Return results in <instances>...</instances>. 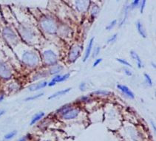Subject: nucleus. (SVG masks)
I'll use <instances>...</instances> for the list:
<instances>
[{"instance_id": "1", "label": "nucleus", "mask_w": 156, "mask_h": 141, "mask_svg": "<svg viewBox=\"0 0 156 141\" xmlns=\"http://www.w3.org/2000/svg\"><path fill=\"white\" fill-rule=\"evenodd\" d=\"M40 26L45 32L49 34H55L59 29L56 21L48 17H45L41 20Z\"/></svg>"}, {"instance_id": "2", "label": "nucleus", "mask_w": 156, "mask_h": 141, "mask_svg": "<svg viewBox=\"0 0 156 141\" xmlns=\"http://www.w3.org/2000/svg\"><path fill=\"white\" fill-rule=\"evenodd\" d=\"M22 61L25 65L30 67H36L39 63V57L36 53L25 52L22 55Z\"/></svg>"}, {"instance_id": "3", "label": "nucleus", "mask_w": 156, "mask_h": 141, "mask_svg": "<svg viewBox=\"0 0 156 141\" xmlns=\"http://www.w3.org/2000/svg\"><path fill=\"white\" fill-rule=\"evenodd\" d=\"M42 58L45 64L48 66H54L57 64L58 57L56 53L50 50H46L42 54Z\"/></svg>"}, {"instance_id": "4", "label": "nucleus", "mask_w": 156, "mask_h": 141, "mask_svg": "<svg viewBox=\"0 0 156 141\" xmlns=\"http://www.w3.org/2000/svg\"><path fill=\"white\" fill-rule=\"evenodd\" d=\"M2 36H3L5 40L11 45L15 44L18 40L16 34L14 33V31L11 27H6L5 29H3Z\"/></svg>"}, {"instance_id": "5", "label": "nucleus", "mask_w": 156, "mask_h": 141, "mask_svg": "<svg viewBox=\"0 0 156 141\" xmlns=\"http://www.w3.org/2000/svg\"><path fill=\"white\" fill-rule=\"evenodd\" d=\"M80 113V109L78 108H71L69 107L65 111L61 112L62 114V117L65 120H71L74 119L76 117L79 115Z\"/></svg>"}, {"instance_id": "6", "label": "nucleus", "mask_w": 156, "mask_h": 141, "mask_svg": "<svg viewBox=\"0 0 156 141\" xmlns=\"http://www.w3.org/2000/svg\"><path fill=\"white\" fill-rule=\"evenodd\" d=\"M82 49V46L79 44L73 45L72 47L70 48V52H69V56H68V59L70 62L76 61V59L80 56Z\"/></svg>"}, {"instance_id": "7", "label": "nucleus", "mask_w": 156, "mask_h": 141, "mask_svg": "<svg viewBox=\"0 0 156 141\" xmlns=\"http://www.w3.org/2000/svg\"><path fill=\"white\" fill-rule=\"evenodd\" d=\"M19 33L20 35L22 36L24 39H25L26 42H30V41L32 40L33 39L34 34L33 31L30 29V28L26 27L25 26H22L19 28Z\"/></svg>"}, {"instance_id": "8", "label": "nucleus", "mask_w": 156, "mask_h": 141, "mask_svg": "<svg viewBox=\"0 0 156 141\" xmlns=\"http://www.w3.org/2000/svg\"><path fill=\"white\" fill-rule=\"evenodd\" d=\"M12 75L11 69L8 65L3 62L0 61V77L4 79H9Z\"/></svg>"}, {"instance_id": "9", "label": "nucleus", "mask_w": 156, "mask_h": 141, "mask_svg": "<svg viewBox=\"0 0 156 141\" xmlns=\"http://www.w3.org/2000/svg\"><path fill=\"white\" fill-rule=\"evenodd\" d=\"M117 88L120 90L121 92L125 95L126 96H127L128 98H130V99H134L135 98V95L134 93L127 87V86L124 85H121V84H118L117 85Z\"/></svg>"}, {"instance_id": "10", "label": "nucleus", "mask_w": 156, "mask_h": 141, "mask_svg": "<svg viewBox=\"0 0 156 141\" xmlns=\"http://www.w3.org/2000/svg\"><path fill=\"white\" fill-rule=\"evenodd\" d=\"M48 86V82L47 81H42V82L36 83V84H33L32 85L29 86L28 89L30 92H35L38 91L39 90H42V89L45 88V87Z\"/></svg>"}, {"instance_id": "11", "label": "nucleus", "mask_w": 156, "mask_h": 141, "mask_svg": "<svg viewBox=\"0 0 156 141\" xmlns=\"http://www.w3.org/2000/svg\"><path fill=\"white\" fill-rule=\"evenodd\" d=\"M89 1H76V7L80 12L87 11L89 8Z\"/></svg>"}, {"instance_id": "12", "label": "nucleus", "mask_w": 156, "mask_h": 141, "mask_svg": "<svg viewBox=\"0 0 156 141\" xmlns=\"http://www.w3.org/2000/svg\"><path fill=\"white\" fill-rule=\"evenodd\" d=\"M94 39H95V38H94V37H92L91 39H90V42H89L88 46H87V47L86 52H85L84 58V59H83V61H84V62H85L87 60V59H89V56H90V53H91L92 48H93V42H94Z\"/></svg>"}, {"instance_id": "13", "label": "nucleus", "mask_w": 156, "mask_h": 141, "mask_svg": "<svg viewBox=\"0 0 156 141\" xmlns=\"http://www.w3.org/2000/svg\"><path fill=\"white\" fill-rule=\"evenodd\" d=\"M70 90H71V88H67V89H65V90H61V91L56 92H55L54 94H53V95H51L50 96L49 98H48V99L51 100V99H53V98H58V97H59V96H62V95H66L67 93L69 92H70Z\"/></svg>"}, {"instance_id": "14", "label": "nucleus", "mask_w": 156, "mask_h": 141, "mask_svg": "<svg viewBox=\"0 0 156 141\" xmlns=\"http://www.w3.org/2000/svg\"><path fill=\"white\" fill-rule=\"evenodd\" d=\"M136 27H137L138 32L139 33V34L141 35L143 38H147V33H146V30L140 21H138V22H136Z\"/></svg>"}, {"instance_id": "15", "label": "nucleus", "mask_w": 156, "mask_h": 141, "mask_svg": "<svg viewBox=\"0 0 156 141\" xmlns=\"http://www.w3.org/2000/svg\"><path fill=\"white\" fill-rule=\"evenodd\" d=\"M130 56H132V58H133V59H135V60L137 61V65H138V67L139 69H141V67H142V61H141V59H140L139 56L137 54V53H135V52L134 51H130Z\"/></svg>"}, {"instance_id": "16", "label": "nucleus", "mask_w": 156, "mask_h": 141, "mask_svg": "<svg viewBox=\"0 0 156 141\" xmlns=\"http://www.w3.org/2000/svg\"><path fill=\"white\" fill-rule=\"evenodd\" d=\"M62 70H63V67H62V65H57V64H56V65L54 66H52V67H51L50 70V73L51 75L58 74V73H60Z\"/></svg>"}, {"instance_id": "17", "label": "nucleus", "mask_w": 156, "mask_h": 141, "mask_svg": "<svg viewBox=\"0 0 156 141\" xmlns=\"http://www.w3.org/2000/svg\"><path fill=\"white\" fill-rule=\"evenodd\" d=\"M45 116V113L44 112H39V113L36 114V115H34L32 118V121L30 122V125H33V124L36 123V122H38L39 121H40L43 117Z\"/></svg>"}, {"instance_id": "18", "label": "nucleus", "mask_w": 156, "mask_h": 141, "mask_svg": "<svg viewBox=\"0 0 156 141\" xmlns=\"http://www.w3.org/2000/svg\"><path fill=\"white\" fill-rule=\"evenodd\" d=\"M61 77H62L61 75H57L54 76L53 79L50 81V82L48 83V86H49V87H53V86H55L56 84H57V83H59V81H60V79H61Z\"/></svg>"}, {"instance_id": "19", "label": "nucleus", "mask_w": 156, "mask_h": 141, "mask_svg": "<svg viewBox=\"0 0 156 141\" xmlns=\"http://www.w3.org/2000/svg\"><path fill=\"white\" fill-rule=\"evenodd\" d=\"M130 6H126L125 7V9H124V18H123L122 21H121V22L120 24V27L122 26L124 24V22H126V19H127V15H128V12H129V9H130Z\"/></svg>"}, {"instance_id": "20", "label": "nucleus", "mask_w": 156, "mask_h": 141, "mask_svg": "<svg viewBox=\"0 0 156 141\" xmlns=\"http://www.w3.org/2000/svg\"><path fill=\"white\" fill-rule=\"evenodd\" d=\"M43 95H44V93H39V94H37V95H33V96L28 97V98H25V101H33V100H36V99H38V98L42 97Z\"/></svg>"}, {"instance_id": "21", "label": "nucleus", "mask_w": 156, "mask_h": 141, "mask_svg": "<svg viewBox=\"0 0 156 141\" xmlns=\"http://www.w3.org/2000/svg\"><path fill=\"white\" fill-rule=\"evenodd\" d=\"M99 7H97L96 5H94L91 10V16L93 19H94V18H96V16L98 15V13H99Z\"/></svg>"}, {"instance_id": "22", "label": "nucleus", "mask_w": 156, "mask_h": 141, "mask_svg": "<svg viewBox=\"0 0 156 141\" xmlns=\"http://www.w3.org/2000/svg\"><path fill=\"white\" fill-rule=\"evenodd\" d=\"M144 78H145V81L147 85L150 86V87H152V81L150 76L147 73H144Z\"/></svg>"}, {"instance_id": "23", "label": "nucleus", "mask_w": 156, "mask_h": 141, "mask_svg": "<svg viewBox=\"0 0 156 141\" xmlns=\"http://www.w3.org/2000/svg\"><path fill=\"white\" fill-rule=\"evenodd\" d=\"M93 94L99 95H107L110 94V92L106 91V90H97V91L94 92Z\"/></svg>"}, {"instance_id": "24", "label": "nucleus", "mask_w": 156, "mask_h": 141, "mask_svg": "<svg viewBox=\"0 0 156 141\" xmlns=\"http://www.w3.org/2000/svg\"><path fill=\"white\" fill-rule=\"evenodd\" d=\"M16 132H17L16 131L14 130V131H13V132H11L10 133L7 134V135H5V139H6V140L11 139V138H13L16 135Z\"/></svg>"}, {"instance_id": "25", "label": "nucleus", "mask_w": 156, "mask_h": 141, "mask_svg": "<svg viewBox=\"0 0 156 141\" xmlns=\"http://www.w3.org/2000/svg\"><path fill=\"white\" fill-rule=\"evenodd\" d=\"M116 23H117V20H116V19H115V20H113V22H110V23L109 24V25H107V26L106 27V30H112L115 26H116Z\"/></svg>"}, {"instance_id": "26", "label": "nucleus", "mask_w": 156, "mask_h": 141, "mask_svg": "<svg viewBox=\"0 0 156 141\" xmlns=\"http://www.w3.org/2000/svg\"><path fill=\"white\" fill-rule=\"evenodd\" d=\"M9 89L12 92L17 91V90H19V86H18V84H14V83H13V84H11V85H10Z\"/></svg>"}, {"instance_id": "27", "label": "nucleus", "mask_w": 156, "mask_h": 141, "mask_svg": "<svg viewBox=\"0 0 156 141\" xmlns=\"http://www.w3.org/2000/svg\"><path fill=\"white\" fill-rule=\"evenodd\" d=\"M117 61L118 62H120L121 64H124V65L127 66V67H132V66L130 65V63H129L128 61H127L124 60V59H117Z\"/></svg>"}, {"instance_id": "28", "label": "nucleus", "mask_w": 156, "mask_h": 141, "mask_svg": "<svg viewBox=\"0 0 156 141\" xmlns=\"http://www.w3.org/2000/svg\"><path fill=\"white\" fill-rule=\"evenodd\" d=\"M140 3V1L139 0H135V1H133V2H132L131 5L130 6V8H135V7H138V5H139Z\"/></svg>"}, {"instance_id": "29", "label": "nucleus", "mask_w": 156, "mask_h": 141, "mask_svg": "<svg viewBox=\"0 0 156 141\" xmlns=\"http://www.w3.org/2000/svg\"><path fill=\"white\" fill-rule=\"evenodd\" d=\"M117 36H118V34H116H116L113 35V36H111V38L108 39V41H107V43L110 44V43H111V42H115V41L116 40V39H117Z\"/></svg>"}, {"instance_id": "30", "label": "nucleus", "mask_w": 156, "mask_h": 141, "mask_svg": "<svg viewBox=\"0 0 156 141\" xmlns=\"http://www.w3.org/2000/svg\"><path fill=\"white\" fill-rule=\"evenodd\" d=\"M85 88H86V83L85 82H82L79 85V89H80L81 91H84Z\"/></svg>"}, {"instance_id": "31", "label": "nucleus", "mask_w": 156, "mask_h": 141, "mask_svg": "<svg viewBox=\"0 0 156 141\" xmlns=\"http://www.w3.org/2000/svg\"><path fill=\"white\" fill-rule=\"evenodd\" d=\"M102 61V59H96V61H95V62H94V64H93V67H97L98 65H99V64H100L101 62Z\"/></svg>"}, {"instance_id": "32", "label": "nucleus", "mask_w": 156, "mask_h": 141, "mask_svg": "<svg viewBox=\"0 0 156 141\" xmlns=\"http://www.w3.org/2000/svg\"><path fill=\"white\" fill-rule=\"evenodd\" d=\"M146 2H147V1H146V0H144V1H142V2H141V13H142L144 12V8H145Z\"/></svg>"}, {"instance_id": "33", "label": "nucleus", "mask_w": 156, "mask_h": 141, "mask_svg": "<svg viewBox=\"0 0 156 141\" xmlns=\"http://www.w3.org/2000/svg\"><path fill=\"white\" fill-rule=\"evenodd\" d=\"M100 47H97V48L96 49V50L94 51V53H93V57H96V56H98V55L99 54V53H100Z\"/></svg>"}, {"instance_id": "34", "label": "nucleus", "mask_w": 156, "mask_h": 141, "mask_svg": "<svg viewBox=\"0 0 156 141\" xmlns=\"http://www.w3.org/2000/svg\"><path fill=\"white\" fill-rule=\"evenodd\" d=\"M124 73L127 76H132V73L130 72V70H127V69H124Z\"/></svg>"}, {"instance_id": "35", "label": "nucleus", "mask_w": 156, "mask_h": 141, "mask_svg": "<svg viewBox=\"0 0 156 141\" xmlns=\"http://www.w3.org/2000/svg\"><path fill=\"white\" fill-rule=\"evenodd\" d=\"M28 136L27 135V136H25L22 138H21L19 141H28Z\"/></svg>"}, {"instance_id": "36", "label": "nucleus", "mask_w": 156, "mask_h": 141, "mask_svg": "<svg viewBox=\"0 0 156 141\" xmlns=\"http://www.w3.org/2000/svg\"><path fill=\"white\" fill-rule=\"evenodd\" d=\"M4 98H5V95L4 94H0V103L3 101Z\"/></svg>"}, {"instance_id": "37", "label": "nucleus", "mask_w": 156, "mask_h": 141, "mask_svg": "<svg viewBox=\"0 0 156 141\" xmlns=\"http://www.w3.org/2000/svg\"><path fill=\"white\" fill-rule=\"evenodd\" d=\"M5 113V110H0V117H2Z\"/></svg>"}, {"instance_id": "38", "label": "nucleus", "mask_w": 156, "mask_h": 141, "mask_svg": "<svg viewBox=\"0 0 156 141\" xmlns=\"http://www.w3.org/2000/svg\"><path fill=\"white\" fill-rule=\"evenodd\" d=\"M152 126H153V128H154V131L155 132V124L153 123H152Z\"/></svg>"}, {"instance_id": "39", "label": "nucleus", "mask_w": 156, "mask_h": 141, "mask_svg": "<svg viewBox=\"0 0 156 141\" xmlns=\"http://www.w3.org/2000/svg\"><path fill=\"white\" fill-rule=\"evenodd\" d=\"M152 67H154V68H155V64H153V63H152Z\"/></svg>"}]
</instances>
